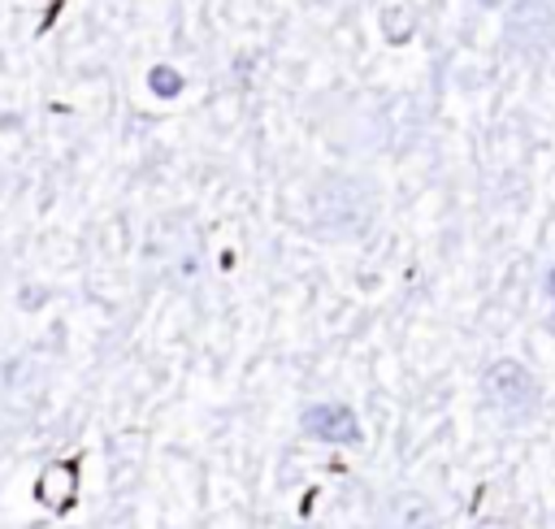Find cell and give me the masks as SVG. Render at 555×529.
Returning a JSON list of instances; mask_svg holds the SVG:
<instances>
[{
	"instance_id": "cell-1",
	"label": "cell",
	"mask_w": 555,
	"mask_h": 529,
	"mask_svg": "<svg viewBox=\"0 0 555 529\" xmlns=\"http://www.w3.org/2000/svg\"><path fill=\"white\" fill-rule=\"evenodd\" d=\"M308 217H312V230L321 238H330V243H356L377 221V191L364 178L330 173V178H321L312 186Z\"/></svg>"
},
{
	"instance_id": "cell-2",
	"label": "cell",
	"mask_w": 555,
	"mask_h": 529,
	"mask_svg": "<svg viewBox=\"0 0 555 529\" xmlns=\"http://www.w3.org/2000/svg\"><path fill=\"white\" fill-rule=\"evenodd\" d=\"M481 390H486L490 408H499V412H507V416H529V412L538 408V399H542L538 377H533L520 360H512V356H503V360H494V364L486 369Z\"/></svg>"
},
{
	"instance_id": "cell-3",
	"label": "cell",
	"mask_w": 555,
	"mask_h": 529,
	"mask_svg": "<svg viewBox=\"0 0 555 529\" xmlns=\"http://www.w3.org/2000/svg\"><path fill=\"white\" fill-rule=\"evenodd\" d=\"M503 39L525 56L551 52L555 48V9H551V0H512L507 22H503Z\"/></svg>"
},
{
	"instance_id": "cell-4",
	"label": "cell",
	"mask_w": 555,
	"mask_h": 529,
	"mask_svg": "<svg viewBox=\"0 0 555 529\" xmlns=\"http://www.w3.org/2000/svg\"><path fill=\"white\" fill-rule=\"evenodd\" d=\"M299 425H304L308 438L330 442V447H356V442H364L360 416L347 403H312V408H304V421Z\"/></svg>"
},
{
	"instance_id": "cell-5",
	"label": "cell",
	"mask_w": 555,
	"mask_h": 529,
	"mask_svg": "<svg viewBox=\"0 0 555 529\" xmlns=\"http://www.w3.org/2000/svg\"><path fill=\"white\" fill-rule=\"evenodd\" d=\"M35 494H39L43 507L69 512L74 499H78V460H56V464H48V468L39 473V481H35Z\"/></svg>"
},
{
	"instance_id": "cell-6",
	"label": "cell",
	"mask_w": 555,
	"mask_h": 529,
	"mask_svg": "<svg viewBox=\"0 0 555 529\" xmlns=\"http://www.w3.org/2000/svg\"><path fill=\"white\" fill-rule=\"evenodd\" d=\"M390 520H395L399 529H438V516H434V507H429L421 494H399V499H390Z\"/></svg>"
},
{
	"instance_id": "cell-7",
	"label": "cell",
	"mask_w": 555,
	"mask_h": 529,
	"mask_svg": "<svg viewBox=\"0 0 555 529\" xmlns=\"http://www.w3.org/2000/svg\"><path fill=\"white\" fill-rule=\"evenodd\" d=\"M412 30H416V13H412L408 4H386V9H382V35H386L390 43H408Z\"/></svg>"
},
{
	"instance_id": "cell-8",
	"label": "cell",
	"mask_w": 555,
	"mask_h": 529,
	"mask_svg": "<svg viewBox=\"0 0 555 529\" xmlns=\"http://www.w3.org/2000/svg\"><path fill=\"white\" fill-rule=\"evenodd\" d=\"M147 87H152V95H156V100H178V95H182V87H186V78H182L173 65H156V69L147 74Z\"/></svg>"
},
{
	"instance_id": "cell-9",
	"label": "cell",
	"mask_w": 555,
	"mask_h": 529,
	"mask_svg": "<svg viewBox=\"0 0 555 529\" xmlns=\"http://www.w3.org/2000/svg\"><path fill=\"white\" fill-rule=\"evenodd\" d=\"M542 291H546V295H551V299H555V264H551V269H546V273H542Z\"/></svg>"
},
{
	"instance_id": "cell-10",
	"label": "cell",
	"mask_w": 555,
	"mask_h": 529,
	"mask_svg": "<svg viewBox=\"0 0 555 529\" xmlns=\"http://www.w3.org/2000/svg\"><path fill=\"white\" fill-rule=\"evenodd\" d=\"M477 4H499V0H477Z\"/></svg>"
}]
</instances>
